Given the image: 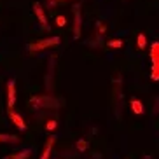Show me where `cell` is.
<instances>
[{
  "label": "cell",
  "mask_w": 159,
  "mask_h": 159,
  "mask_svg": "<svg viewBox=\"0 0 159 159\" xmlns=\"http://www.w3.org/2000/svg\"><path fill=\"white\" fill-rule=\"evenodd\" d=\"M33 108H46V110H58L61 107V102L54 96V94L47 93V94H37V96H32L30 98Z\"/></svg>",
  "instance_id": "cell-1"
},
{
  "label": "cell",
  "mask_w": 159,
  "mask_h": 159,
  "mask_svg": "<svg viewBox=\"0 0 159 159\" xmlns=\"http://www.w3.org/2000/svg\"><path fill=\"white\" fill-rule=\"evenodd\" d=\"M60 42H61V39L58 37V35H54V37H44V39H39V40H35V42H30L28 46H26V51H28L30 54H35V52L46 51V49H51V47L58 46Z\"/></svg>",
  "instance_id": "cell-2"
},
{
  "label": "cell",
  "mask_w": 159,
  "mask_h": 159,
  "mask_svg": "<svg viewBox=\"0 0 159 159\" xmlns=\"http://www.w3.org/2000/svg\"><path fill=\"white\" fill-rule=\"evenodd\" d=\"M150 58V79L159 80V42H152L149 49Z\"/></svg>",
  "instance_id": "cell-3"
},
{
  "label": "cell",
  "mask_w": 159,
  "mask_h": 159,
  "mask_svg": "<svg viewBox=\"0 0 159 159\" xmlns=\"http://www.w3.org/2000/svg\"><path fill=\"white\" fill-rule=\"evenodd\" d=\"M54 70H56V54H52L47 61V70H46V77H44V88L47 93L52 91L54 86Z\"/></svg>",
  "instance_id": "cell-4"
},
{
  "label": "cell",
  "mask_w": 159,
  "mask_h": 159,
  "mask_svg": "<svg viewBox=\"0 0 159 159\" xmlns=\"http://www.w3.org/2000/svg\"><path fill=\"white\" fill-rule=\"evenodd\" d=\"M74 40H79L82 35V11L80 4H75L74 7Z\"/></svg>",
  "instance_id": "cell-5"
},
{
  "label": "cell",
  "mask_w": 159,
  "mask_h": 159,
  "mask_svg": "<svg viewBox=\"0 0 159 159\" xmlns=\"http://www.w3.org/2000/svg\"><path fill=\"white\" fill-rule=\"evenodd\" d=\"M32 9H33V12H35V16H37V21H39V25H40V28L49 30V21H47V14H46V11H44L42 4L33 2Z\"/></svg>",
  "instance_id": "cell-6"
},
{
  "label": "cell",
  "mask_w": 159,
  "mask_h": 159,
  "mask_svg": "<svg viewBox=\"0 0 159 159\" xmlns=\"http://www.w3.org/2000/svg\"><path fill=\"white\" fill-rule=\"evenodd\" d=\"M16 105V80L11 79L7 82V110L14 108Z\"/></svg>",
  "instance_id": "cell-7"
},
{
  "label": "cell",
  "mask_w": 159,
  "mask_h": 159,
  "mask_svg": "<svg viewBox=\"0 0 159 159\" xmlns=\"http://www.w3.org/2000/svg\"><path fill=\"white\" fill-rule=\"evenodd\" d=\"M7 114H9V119L14 122V126L18 128L19 131H26V128H28V126H26V122H25V119H23L21 114H18L16 110H12V108L7 110Z\"/></svg>",
  "instance_id": "cell-8"
},
{
  "label": "cell",
  "mask_w": 159,
  "mask_h": 159,
  "mask_svg": "<svg viewBox=\"0 0 159 159\" xmlns=\"http://www.w3.org/2000/svg\"><path fill=\"white\" fill-rule=\"evenodd\" d=\"M54 143H56V136L51 135L49 140L46 142V145H44V150H42V154H40V159H51V152H52Z\"/></svg>",
  "instance_id": "cell-9"
},
{
  "label": "cell",
  "mask_w": 159,
  "mask_h": 159,
  "mask_svg": "<svg viewBox=\"0 0 159 159\" xmlns=\"http://www.w3.org/2000/svg\"><path fill=\"white\" fill-rule=\"evenodd\" d=\"M32 152H33L32 149H21V150H18V152H14V154L4 156L2 159H28L30 156H32Z\"/></svg>",
  "instance_id": "cell-10"
},
{
  "label": "cell",
  "mask_w": 159,
  "mask_h": 159,
  "mask_svg": "<svg viewBox=\"0 0 159 159\" xmlns=\"http://www.w3.org/2000/svg\"><path fill=\"white\" fill-rule=\"evenodd\" d=\"M0 143H19V136L11 133H0Z\"/></svg>",
  "instance_id": "cell-11"
},
{
  "label": "cell",
  "mask_w": 159,
  "mask_h": 159,
  "mask_svg": "<svg viewBox=\"0 0 159 159\" xmlns=\"http://www.w3.org/2000/svg\"><path fill=\"white\" fill-rule=\"evenodd\" d=\"M129 105H131V110H133L136 116H142V114H143V103H142L138 98H133Z\"/></svg>",
  "instance_id": "cell-12"
},
{
  "label": "cell",
  "mask_w": 159,
  "mask_h": 159,
  "mask_svg": "<svg viewBox=\"0 0 159 159\" xmlns=\"http://www.w3.org/2000/svg\"><path fill=\"white\" fill-rule=\"evenodd\" d=\"M86 44H88L89 47H93V49H98V47L103 46V37H102V35H96V33H94L93 40H88Z\"/></svg>",
  "instance_id": "cell-13"
},
{
  "label": "cell",
  "mask_w": 159,
  "mask_h": 159,
  "mask_svg": "<svg viewBox=\"0 0 159 159\" xmlns=\"http://www.w3.org/2000/svg\"><path fill=\"white\" fill-rule=\"evenodd\" d=\"M107 46L110 47V49H121L122 46H124V40L122 39H112V40H108Z\"/></svg>",
  "instance_id": "cell-14"
},
{
  "label": "cell",
  "mask_w": 159,
  "mask_h": 159,
  "mask_svg": "<svg viewBox=\"0 0 159 159\" xmlns=\"http://www.w3.org/2000/svg\"><path fill=\"white\" fill-rule=\"evenodd\" d=\"M94 26H96V35H105V33H107V25L103 23V21H96V23H94Z\"/></svg>",
  "instance_id": "cell-15"
},
{
  "label": "cell",
  "mask_w": 159,
  "mask_h": 159,
  "mask_svg": "<svg viewBox=\"0 0 159 159\" xmlns=\"http://www.w3.org/2000/svg\"><path fill=\"white\" fill-rule=\"evenodd\" d=\"M136 44H138V49H145L147 47V37H145V33H138L136 35Z\"/></svg>",
  "instance_id": "cell-16"
},
{
  "label": "cell",
  "mask_w": 159,
  "mask_h": 159,
  "mask_svg": "<svg viewBox=\"0 0 159 159\" xmlns=\"http://www.w3.org/2000/svg\"><path fill=\"white\" fill-rule=\"evenodd\" d=\"M75 147H77V150H79V152H84V150H88V140H84V138H79V140H77V143H75Z\"/></svg>",
  "instance_id": "cell-17"
},
{
  "label": "cell",
  "mask_w": 159,
  "mask_h": 159,
  "mask_svg": "<svg viewBox=\"0 0 159 159\" xmlns=\"http://www.w3.org/2000/svg\"><path fill=\"white\" fill-rule=\"evenodd\" d=\"M56 25L60 26V28H63V26L66 25V18L65 16H56Z\"/></svg>",
  "instance_id": "cell-18"
},
{
  "label": "cell",
  "mask_w": 159,
  "mask_h": 159,
  "mask_svg": "<svg viewBox=\"0 0 159 159\" xmlns=\"http://www.w3.org/2000/svg\"><path fill=\"white\" fill-rule=\"evenodd\" d=\"M56 126H58L56 121H49V122L46 124V129H47V131H54V129H56Z\"/></svg>",
  "instance_id": "cell-19"
},
{
  "label": "cell",
  "mask_w": 159,
  "mask_h": 159,
  "mask_svg": "<svg viewBox=\"0 0 159 159\" xmlns=\"http://www.w3.org/2000/svg\"><path fill=\"white\" fill-rule=\"evenodd\" d=\"M60 2H65V0H47V7H54V5L60 4Z\"/></svg>",
  "instance_id": "cell-20"
},
{
  "label": "cell",
  "mask_w": 159,
  "mask_h": 159,
  "mask_svg": "<svg viewBox=\"0 0 159 159\" xmlns=\"http://www.w3.org/2000/svg\"><path fill=\"white\" fill-rule=\"evenodd\" d=\"M159 112V96H157V98H156V107H154V112H152V114H154V116H156V114H157Z\"/></svg>",
  "instance_id": "cell-21"
},
{
  "label": "cell",
  "mask_w": 159,
  "mask_h": 159,
  "mask_svg": "<svg viewBox=\"0 0 159 159\" xmlns=\"http://www.w3.org/2000/svg\"><path fill=\"white\" fill-rule=\"evenodd\" d=\"M124 2H126V0H124Z\"/></svg>",
  "instance_id": "cell-22"
}]
</instances>
